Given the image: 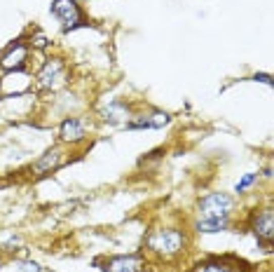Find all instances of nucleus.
I'll return each instance as SVG.
<instances>
[{
  "instance_id": "1",
  "label": "nucleus",
  "mask_w": 274,
  "mask_h": 272,
  "mask_svg": "<svg viewBox=\"0 0 274 272\" xmlns=\"http://www.w3.org/2000/svg\"><path fill=\"white\" fill-rule=\"evenodd\" d=\"M185 246V235L180 230H173V228H164V230H155L150 237H148V249L155 251L157 256H164V258H171V256H178Z\"/></svg>"
},
{
  "instance_id": "2",
  "label": "nucleus",
  "mask_w": 274,
  "mask_h": 272,
  "mask_svg": "<svg viewBox=\"0 0 274 272\" xmlns=\"http://www.w3.org/2000/svg\"><path fill=\"white\" fill-rule=\"evenodd\" d=\"M235 209V200L227 193H211L199 200V216L202 218H227Z\"/></svg>"
},
{
  "instance_id": "3",
  "label": "nucleus",
  "mask_w": 274,
  "mask_h": 272,
  "mask_svg": "<svg viewBox=\"0 0 274 272\" xmlns=\"http://www.w3.org/2000/svg\"><path fill=\"white\" fill-rule=\"evenodd\" d=\"M50 12L57 17L61 24H64L66 31H73V28H80V26H87L84 21V14L80 10L75 0H54L50 7Z\"/></svg>"
},
{
  "instance_id": "4",
  "label": "nucleus",
  "mask_w": 274,
  "mask_h": 272,
  "mask_svg": "<svg viewBox=\"0 0 274 272\" xmlns=\"http://www.w3.org/2000/svg\"><path fill=\"white\" fill-rule=\"evenodd\" d=\"M66 80V68L61 64V59H50L38 73V84L42 89H57Z\"/></svg>"
},
{
  "instance_id": "5",
  "label": "nucleus",
  "mask_w": 274,
  "mask_h": 272,
  "mask_svg": "<svg viewBox=\"0 0 274 272\" xmlns=\"http://www.w3.org/2000/svg\"><path fill=\"white\" fill-rule=\"evenodd\" d=\"M26 59H28V45L17 40L14 45H10L3 57H0V68L3 71H21L26 66Z\"/></svg>"
},
{
  "instance_id": "6",
  "label": "nucleus",
  "mask_w": 274,
  "mask_h": 272,
  "mask_svg": "<svg viewBox=\"0 0 274 272\" xmlns=\"http://www.w3.org/2000/svg\"><path fill=\"white\" fill-rule=\"evenodd\" d=\"M253 235L258 237V242H265V244H272L274 240V216L272 209H262L258 211L253 218Z\"/></svg>"
},
{
  "instance_id": "7",
  "label": "nucleus",
  "mask_w": 274,
  "mask_h": 272,
  "mask_svg": "<svg viewBox=\"0 0 274 272\" xmlns=\"http://www.w3.org/2000/svg\"><path fill=\"white\" fill-rule=\"evenodd\" d=\"M106 272H141L143 270V258L141 256H115L106 260Z\"/></svg>"
},
{
  "instance_id": "8",
  "label": "nucleus",
  "mask_w": 274,
  "mask_h": 272,
  "mask_svg": "<svg viewBox=\"0 0 274 272\" xmlns=\"http://www.w3.org/2000/svg\"><path fill=\"white\" fill-rule=\"evenodd\" d=\"M59 134H61V141L77 143V141H82V139H84V124L80 122L77 117H66L64 122H61Z\"/></svg>"
},
{
  "instance_id": "9",
  "label": "nucleus",
  "mask_w": 274,
  "mask_h": 272,
  "mask_svg": "<svg viewBox=\"0 0 274 272\" xmlns=\"http://www.w3.org/2000/svg\"><path fill=\"white\" fill-rule=\"evenodd\" d=\"M230 228V220L227 218H199L195 223V230L199 235H216V233H223Z\"/></svg>"
},
{
  "instance_id": "10",
  "label": "nucleus",
  "mask_w": 274,
  "mask_h": 272,
  "mask_svg": "<svg viewBox=\"0 0 274 272\" xmlns=\"http://www.w3.org/2000/svg\"><path fill=\"white\" fill-rule=\"evenodd\" d=\"M101 117L110 124H117V122H122L124 117H129V108L124 104H120V101H113L108 108L101 110Z\"/></svg>"
},
{
  "instance_id": "11",
  "label": "nucleus",
  "mask_w": 274,
  "mask_h": 272,
  "mask_svg": "<svg viewBox=\"0 0 274 272\" xmlns=\"http://www.w3.org/2000/svg\"><path fill=\"white\" fill-rule=\"evenodd\" d=\"M61 160H64V153L59 148H52L42 155V160L35 164V169H38V171H50V169H57L59 164H61Z\"/></svg>"
},
{
  "instance_id": "12",
  "label": "nucleus",
  "mask_w": 274,
  "mask_h": 272,
  "mask_svg": "<svg viewBox=\"0 0 274 272\" xmlns=\"http://www.w3.org/2000/svg\"><path fill=\"white\" fill-rule=\"evenodd\" d=\"M195 272H232L225 263H218V260H209V263H202V265L195 267Z\"/></svg>"
},
{
  "instance_id": "13",
  "label": "nucleus",
  "mask_w": 274,
  "mask_h": 272,
  "mask_svg": "<svg viewBox=\"0 0 274 272\" xmlns=\"http://www.w3.org/2000/svg\"><path fill=\"white\" fill-rule=\"evenodd\" d=\"M148 120H150V127H153V129H162L164 124L171 122L169 113H160V110H157V113H153V115L148 117Z\"/></svg>"
},
{
  "instance_id": "14",
  "label": "nucleus",
  "mask_w": 274,
  "mask_h": 272,
  "mask_svg": "<svg viewBox=\"0 0 274 272\" xmlns=\"http://www.w3.org/2000/svg\"><path fill=\"white\" fill-rule=\"evenodd\" d=\"M258 181V174H244V178L242 181H237V186H235V193L237 195H242L246 188H251L253 183Z\"/></svg>"
},
{
  "instance_id": "15",
  "label": "nucleus",
  "mask_w": 274,
  "mask_h": 272,
  "mask_svg": "<svg viewBox=\"0 0 274 272\" xmlns=\"http://www.w3.org/2000/svg\"><path fill=\"white\" fill-rule=\"evenodd\" d=\"M127 129H153V127H150V120L146 115H136V120L127 122Z\"/></svg>"
},
{
  "instance_id": "16",
  "label": "nucleus",
  "mask_w": 274,
  "mask_h": 272,
  "mask_svg": "<svg viewBox=\"0 0 274 272\" xmlns=\"http://www.w3.org/2000/svg\"><path fill=\"white\" fill-rule=\"evenodd\" d=\"M17 272H40V265L38 263H33V260H26V263H19Z\"/></svg>"
},
{
  "instance_id": "17",
  "label": "nucleus",
  "mask_w": 274,
  "mask_h": 272,
  "mask_svg": "<svg viewBox=\"0 0 274 272\" xmlns=\"http://www.w3.org/2000/svg\"><path fill=\"white\" fill-rule=\"evenodd\" d=\"M253 80H262L265 84H272V75H255Z\"/></svg>"
}]
</instances>
